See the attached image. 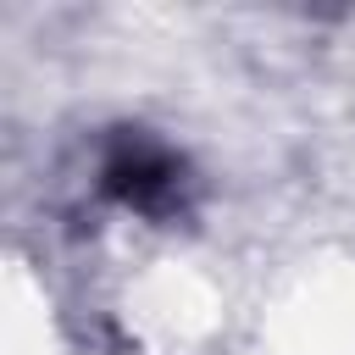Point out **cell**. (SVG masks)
Returning <instances> with one entry per match:
<instances>
[{
    "label": "cell",
    "mask_w": 355,
    "mask_h": 355,
    "mask_svg": "<svg viewBox=\"0 0 355 355\" xmlns=\"http://www.w3.org/2000/svg\"><path fill=\"white\" fill-rule=\"evenodd\" d=\"M100 183H105L111 200H122L144 216H166V211H178L189 178H183V161L166 144H155L144 133H116V144L105 150Z\"/></svg>",
    "instance_id": "1"
}]
</instances>
